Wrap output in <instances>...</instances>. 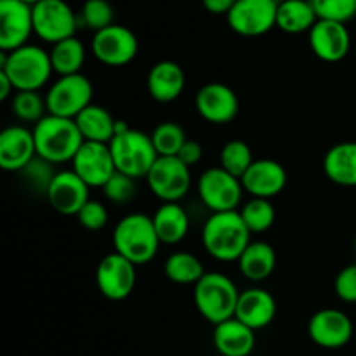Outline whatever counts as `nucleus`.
Wrapping results in <instances>:
<instances>
[{
  "label": "nucleus",
  "instance_id": "obj_22",
  "mask_svg": "<svg viewBox=\"0 0 356 356\" xmlns=\"http://www.w3.org/2000/svg\"><path fill=\"white\" fill-rule=\"evenodd\" d=\"M277 316V301L268 291L259 287L240 292L235 318L252 330L264 329Z\"/></svg>",
  "mask_w": 356,
  "mask_h": 356
},
{
  "label": "nucleus",
  "instance_id": "obj_32",
  "mask_svg": "<svg viewBox=\"0 0 356 356\" xmlns=\"http://www.w3.org/2000/svg\"><path fill=\"white\" fill-rule=\"evenodd\" d=\"M10 110L14 117L24 124H38L47 113L45 96L38 90H19L10 97Z\"/></svg>",
  "mask_w": 356,
  "mask_h": 356
},
{
  "label": "nucleus",
  "instance_id": "obj_12",
  "mask_svg": "<svg viewBox=\"0 0 356 356\" xmlns=\"http://www.w3.org/2000/svg\"><path fill=\"white\" fill-rule=\"evenodd\" d=\"M278 0H236L226 21L242 37H261L277 26Z\"/></svg>",
  "mask_w": 356,
  "mask_h": 356
},
{
  "label": "nucleus",
  "instance_id": "obj_28",
  "mask_svg": "<svg viewBox=\"0 0 356 356\" xmlns=\"http://www.w3.org/2000/svg\"><path fill=\"white\" fill-rule=\"evenodd\" d=\"M236 263L247 280L263 282L275 271L277 252L268 242H250Z\"/></svg>",
  "mask_w": 356,
  "mask_h": 356
},
{
  "label": "nucleus",
  "instance_id": "obj_37",
  "mask_svg": "<svg viewBox=\"0 0 356 356\" xmlns=\"http://www.w3.org/2000/svg\"><path fill=\"white\" fill-rule=\"evenodd\" d=\"M318 19L344 23L356 16V0H309Z\"/></svg>",
  "mask_w": 356,
  "mask_h": 356
},
{
  "label": "nucleus",
  "instance_id": "obj_42",
  "mask_svg": "<svg viewBox=\"0 0 356 356\" xmlns=\"http://www.w3.org/2000/svg\"><path fill=\"white\" fill-rule=\"evenodd\" d=\"M202 155H204V148H202L200 143L188 139L183 145V148H181V152L177 153V159L191 169V167L197 165V163L200 162Z\"/></svg>",
  "mask_w": 356,
  "mask_h": 356
},
{
  "label": "nucleus",
  "instance_id": "obj_13",
  "mask_svg": "<svg viewBox=\"0 0 356 356\" xmlns=\"http://www.w3.org/2000/svg\"><path fill=\"white\" fill-rule=\"evenodd\" d=\"M96 284L106 299L124 301L136 287V264L118 252L108 254L97 264Z\"/></svg>",
  "mask_w": 356,
  "mask_h": 356
},
{
  "label": "nucleus",
  "instance_id": "obj_48",
  "mask_svg": "<svg viewBox=\"0 0 356 356\" xmlns=\"http://www.w3.org/2000/svg\"><path fill=\"white\" fill-rule=\"evenodd\" d=\"M83 2H86V0H83Z\"/></svg>",
  "mask_w": 356,
  "mask_h": 356
},
{
  "label": "nucleus",
  "instance_id": "obj_2",
  "mask_svg": "<svg viewBox=\"0 0 356 356\" xmlns=\"http://www.w3.org/2000/svg\"><path fill=\"white\" fill-rule=\"evenodd\" d=\"M31 131L35 136L37 156L52 165L72 162L83 145V138L73 118L45 115Z\"/></svg>",
  "mask_w": 356,
  "mask_h": 356
},
{
  "label": "nucleus",
  "instance_id": "obj_9",
  "mask_svg": "<svg viewBox=\"0 0 356 356\" xmlns=\"http://www.w3.org/2000/svg\"><path fill=\"white\" fill-rule=\"evenodd\" d=\"M202 204L214 212L236 211L242 202L243 186L238 177L226 172L222 167H211L205 170L197 183Z\"/></svg>",
  "mask_w": 356,
  "mask_h": 356
},
{
  "label": "nucleus",
  "instance_id": "obj_5",
  "mask_svg": "<svg viewBox=\"0 0 356 356\" xmlns=\"http://www.w3.org/2000/svg\"><path fill=\"white\" fill-rule=\"evenodd\" d=\"M240 292L235 282L219 271H209L195 285L193 299L198 313L212 325L235 318Z\"/></svg>",
  "mask_w": 356,
  "mask_h": 356
},
{
  "label": "nucleus",
  "instance_id": "obj_46",
  "mask_svg": "<svg viewBox=\"0 0 356 356\" xmlns=\"http://www.w3.org/2000/svg\"><path fill=\"white\" fill-rule=\"evenodd\" d=\"M355 254H356V236H355Z\"/></svg>",
  "mask_w": 356,
  "mask_h": 356
},
{
  "label": "nucleus",
  "instance_id": "obj_21",
  "mask_svg": "<svg viewBox=\"0 0 356 356\" xmlns=\"http://www.w3.org/2000/svg\"><path fill=\"white\" fill-rule=\"evenodd\" d=\"M240 181H242L243 191L250 193L254 198L271 200L284 191L285 184H287V170L277 160H254V163Z\"/></svg>",
  "mask_w": 356,
  "mask_h": 356
},
{
  "label": "nucleus",
  "instance_id": "obj_34",
  "mask_svg": "<svg viewBox=\"0 0 356 356\" xmlns=\"http://www.w3.org/2000/svg\"><path fill=\"white\" fill-rule=\"evenodd\" d=\"M242 216L243 222L249 228L250 233H264L273 226L277 212H275L273 204L268 198H250L242 211H238Z\"/></svg>",
  "mask_w": 356,
  "mask_h": 356
},
{
  "label": "nucleus",
  "instance_id": "obj_20",
  "mask_svg": "<svg viewBox=\"0 0 356 356\" xmlns=\"http://www.w3.org/2000/svg\"><path fill=\"white\" fill-rule=\"evenodd\" d=\"M37 156L33 131L24 125H10L0 132V167L7 172H21Z\"/></svg>",
  "mask_w": 356,
  "mask_h": 356
},
{
  "label": "nucleus",
  "instance_id": "obj_29",
  "mask_svg": "<svg viewBox=\"0 0 356 356\" xmlns=\"http://www.w3.org/2000/svg\"><path fill=\"white\" fill-rule=\"evenodd\" d=\"M318 16L309 0H282L278 2L277 26L291 35L312 31Z\"/></svg>",
  "mask_w": 356,
  "mask_h": 356
},
{
  "label": "nucleus",
  "instance_id": "obj_23",
  "mask_svg": "<svg viewBox=\"0 0 356 356\" xmlns=\"http://www.w3.org/2000/svg\"><path fill=\"white\" fill-rule=\"evenodd\" d=\"M149 96L159 103H172L186 87L184 70L174 61H160L152 66L146 79Z\"/></svg>",
  "mask_w": 356,
  "mask_h": 356
},
{
  "label": "nucleus",
  "instance_id": "obj_19",
  "mask_svg": "<svg viewBox=\"0 0 356 356\" xmlns=\"http://www.w3.org/2000/svg\"><path fill=\"white\" fill-rule=\"evenodd\" d=\"M45 197L51 207L63 216H76L90 200L89 186L73 170H59Z\"/></svg>",
  "mask_w": 356,
  "mask_h": 356
},
{
  "label": "nucleus",
  "instance_id": "obj_16",
  "mask_svg": "<svg viewBox=\"0 0 356 356\" xmlns=\"http://www.w3.org/2000/svg\"><path fill=\"white\" fill-rule=\"evenodd\" d=\"M33 9L21 0H0V49L16 51L33 35Z\"/></svg>",
  "mask_w": 356,
  "mask_h": 356
},
{
  "label": "nucleus",
  "instance_id": "obj_40",
  "mask_svg": "<svg viewBox=\"0 0 356 356\" xmlns=\"http://www.w3.org/2000/svg\"><path fill=\"white\" fill-rule=\"evenodd\" d=\"M76 219H79L80 226L89 232H99L108 225V209L101 202L89 200L76 214Z\"/></svg>",
  "mask_w": 356,
  "mask_h": 356
},
{
  "label": "nucleus",
  "instance_id": "obj_15",
  "mask_svg": "<svg viewBox=\"0 0 356 356\" xmlns=\"http://www.w3.org/2000/svg\"><path fill=\"white\" fill-rule=\"evenodd\" d=\"M355 327L350 316L336 308H325L316 312L309 318V339L323 350H339L350 344Z\"/></svg>",
  "mask_w": 356,
  "mask_h": 356
},
{
  "label": "nucleus",
  "instance_id": "obj_4",
  "mask_svg": "<svg viewBox=\"0 0 356 356\" xmlns=\"http://www.w3.org/2000/svg\"><path fill=\"white\" fill-rule=\"evenodd\" d=\"M160 243L153 219L141 212L127 214L113 229L115 252L127 257L136 266L148 264L159 252Z\"/></svg>",
  "mask_w": 356,
  "mask_h": 356
},
{
  "label": "nucleus",
  "instance_id": "obj_35",
  "mask_svg": "<svg viewBox=\"0 0 356 356\" xmlns=\"http://www.w3.org/2000/svg\"><path fill=\"white\" fill-rule=\"evenodd\" d=\"M152 141L159 156H177L184 143L186 132L176 122H162L152 132Z\"/></svg>",
  "mask_w": 356,
  "mask_h": 356
},
{
  "label": "nucleus",
  "instance_id": "obj_1",
  "mask_svg": "<svg viewBox=\"0 0 356 356\" xmlns=\"http://www.w3.org/2000/svg\"><path fill=\"white\" fill-rule=\"evenodd\" d=\"M202 243L211 257L233 263L249 247L250 232L238 211L214 212L202 228Z\"/></svg>",
  "mask_w": 356,
  "mask_h": 356
},
{
  "label": "nucleus",
  "instance_id": "obj_31",
  "mask_svg": "<svg viewBox=\"0 0 356 356\" xmlns=\"http://www.w3.org/2000/svg\"><path fill=\"white\" fill-rule=\"evenodd\" d=\"M163 273L170 282L179 285H197L207 271L197 256L191 252H174L167 257L163 264Z\"/></svg>",
  "mask_w": 356,
  "mask_h": 356
},
{
  "label": "nucleus",
  "instance_id": "obj_43",
  "mask_svg": "<svg viewBox=\"0 0 356 356\" xmlns=\"http://www.w3.org/2000/svg\"><path fill=\"white\" fill-rule=\"evenodd\" d=\"M236 3V0H202V6L205 10H209L211 14H226L228 16L229 10L233 9V6Z\"/></svg>",
  "mask_w": 356,
  "mask_h": 356
},
{
  "label": "nucleus",
  "instance_id": "obj_6",
  "mask_svg": "<svg viewBox=\"0 0 356 356\" xmlns=\"http://www.w3.org/2000/svg\"><path fill=\"white\" fill-rule=\"evenodd\" d=\"M111 156L118 172L139 179L148 176L149 169L155 165L159 153L153 146L152 136L136 129L115 134L110 143Z\"/></svg>",
  "mask_w": 356,
  "mask_h": 356
},
{
  "label": "nucleus",
  "instance_id": "obj_38",
  "mask_svg": "<svg viewBox=\"0 0 356 356\" xmlns=\"http://www.w3.org/2000/svg\"><path fill=\"white\" fill-rule=\"evenodd\" d=\"M19 174L24 179V183L28 184V188H31L35 191H42V193H47L49 186H51L52 179H54V176L58 172L54 170L52 163L45 162L40 156H35Z\"/></svg>",
  "mask_w": 356,
  "mask_h": 356
},
{
  "label": "nucleus",
  "instance_id": "obj_3",
  "mask_svg": "<svg viewBox=\"0 0 356 356\" xmlns=\"http://www.w3.org/2000/svg\"><path fill=\"white\" fill-rule=\"evenodd\" d=\"M0 72L19 90H40L54 73L47 51L33 44L0 54Z\"/></svg>",
  "mask_w": 356,
  "mask_h": 356
},
{
  "label": "nucleus",
  "instance_id": "obj_25",
  "mask_svg": "<svg viewBox=\"0 0 356 356\" xmlns=\"http://www.w3.org/2000/svg\"><path fill=\"white\" fill-rule=\"evenodd\" d=\"M323 172L339 186H356V141L334 145L323 156Z\"/></svg>",
  "mask_w": 356,
  "mask_h": 356
},
{
  "label": "nucleus",
  "instance_id": "obj_27",
  "mask_svg": "<svg viewBox=\"0 0 356 356\" xmlns=\"http://www.w3.org/2000/svg\"><path fill=\"white\" fill-rule=\"evenodd\" d=\"M152 219L162 243L176 245L186 238L188 229H190V218L179 204H162Z\"/></svg>",
  "mask_w": 356,
  "mask_h": 356
},
{
  "label": "nucleus",
  "instance_id": "obj_24",
  "mask_svg": "<svg viewBox=\"0 0 356 356\" xmlns=\"http://www.w3.org/2000/svg\"><path fill=\"white\" fill-rule=\"evenodd\" d=\"M256 330L238 318H229L214 327L212 341L221 356H249L256 346Z\"/></svg>",
  "mask_w": 356,
  "mask_h": 356
},
{
  "label": "nucleus",
  "instance_id": "obj_33",
  "mask_svg": "<svg viewBox=\"0 0 356 356\" xmlns=\"http://www.w3.org/2000/svg\"><path fill=\"white\" fill-rule=\"evenodd\" d=\"M219 167L229 172L232 176L242 179L243 174L249 170V167L254 163V155L250 146L242 139H232L226 143L219 153Z\"/></svg>",
  "mask_w": 356,
  "mask_h": 356
},
{
  "label": "nucleus",
  "instance_id": "obj_8",
  "mask_svg": "<svg viewBox=\"0 0 356 356\" xmlns=\"http://www.w3.org/2000/svg\"><path fill=\"white\" fill-rule=\"evenodd\" d=\"M145 179L152 193L163 204H179L191 188L190 167L177 156H159Z\"/></svg>",
  "mask_w": 356,
  "mask_h": 356
},
{
  "label": "nucleus",
  "instance_id": "obj_39",
  "mask_svg": "<svg viewBox=\"0 0 356 356\" xmlns=\"http://www.w3.org/2000/svg\"><path fill=\"white\" fill-rule=\"evenodd\" d=\"M103 193L111 204L115 205H127L131 204L138 193V184H136L134 177L127 176V174L115 172L111 179L103 186Z\"/></svg>",
  "mask_w": 356,
  "mask_h": 356
},
{
  "label": "nucleus",
  "instance_id": "obj_10",
  "mask_svg": "<svg viewBox=\"0 0 356 356\" xmlns=\"http://www.w3.org/2000/svg\"><path fill=\"white\" fill-rule=\"evenodd\" d=\"M33 31L47 44L75 37L79 17L65 0H42L33 7Z\"/></svg>",
  "mask_w": 356,
  "mask_h": 356
},
{
  "label": "nucleus",
  "instance_id": "obj_11",
  "mask_svg": "<svg viewBox=\"0 0 356 356\" xmlns=\"http://www.w3.org/2000/svg\"><path fill=\"white\" fill-rule=\"evenodd\" d=\"M94 58L111 68H120L134 61L139 52V40L134 31L122 24H111L96 31L90 42Z\"/></svg>",
  "mask_w": 356,
  "mask_h": 356
},
{
  "label": "nucleus",
  "instance_id": "obj_26",
  "mask_svg": "<svg viewBox=\"0 0 356 356\" xmlns=\"http://www.w3.org/2000/svg\"><path fill=\"white\" fill-rule=\"evenodd\" d=\"M75 124L83 141L110 145L111 139L115 138L117 118L106 108L99 106V104H89L82 113L76 115Z\"/></svg>",
  "mask_w": 356,
  "mask_h": 356
},
{
  "label": "nucleus",
  "instance_id": "obj_30",
  "mask_svg": "<svg viewBox=\"0 0 356 356\" xmlns=\"http://www.w3.org/2000/svg\"><path fill=\"white\" fill-rule=\"evenodd\" d=\"M49 56H51L52 70L59 76L76 75L86 63V47L79 38L72 37L52 45Z\"/></svg>",
  "mask_w": 356,
  "mask_h": 356
},
{
  "label": "nucleus",
  "instance_id": "obj_41",
  "mask_svg": "<svg viewBox=\"0 0 356 356\" xmlns=\"http://www.w3.org/2000/svg\"><path fill=\"white\" fill-rule=\"evenodd\" d=\"M337 298L344 302H356V263L343 268L334 282Z\"/></svg>",
  "mask_w": 356,
  "mask_h": 356
},
{
  "label": "nucleus",
  "instance_id": "obj_36",
  "mask_svg": "<svg viewBox=\"0 0 356 356\" xmlns=\"http://www.w3.org/2000/svg\"><path fill=\"white\" fill-rule=\"evenodd\" d=\"M80 19L89 30L96 31L111 26L115 19V10L108 0H86L80 13Z\"/></svg>",
  "mask_w": 356,
  "mask_h": 356
},
{
  "label": "nucleus",
  "instance_id": "obj_44",
  "mask_svg": "<svg viewBox=\"0 0 356 356\" xmlns=\"http://www.w3.org/2000/svg\"><path fill=\"white\" fill-rule=\"evenodd\" d=\"M13 90H16V89H14L13 82L7 79L6 73L0 72V99L7 101L9 97H13Z\"/></svg>",
  "mask_w": 356,
  "mask_h": 356
},
{
  "label": "nucleus",
  "instance_id": "obj_18",
  "mask_svg": "<svg viewBox=\"0 0 356 356\" xmlns=\"http://www.w3.org/2000/svg\"><path fill=\"white\" fill-rule=\"evenodd\" d=\"M308 35L313 54L325 63L343 61L351 49V35L344 23L318 19Z\"/></svg>",
  "mask_w": 356,
  "mask_h": 356
},
{
  "label": "nucleus",
  "instance_id": "obj_17",
  "mask_svg": "<svg viewBox=\"0 0 356 356\" xmlns=\"http://www.w3.org/2000/svg\"><path fill=\"white\" fill-rule=\"evenodd\" d=\"M195 106L205 122L214 125H226L238 115V96L232 87L221 82H209L195 96Z\"/></svg>",
  "mask_w": 356,
  "mask_h": 356
},
{
  "label": "nucleus",
  "instance_id": "obj_14",
  "mask_svg": "<svg viewBox=\"0 0 356 356\" xmlns=\"http://www.w3.org/2000/svg\"><path fill=\"white\" fill-rule=\"evenodd\" d=\"M72 170L89 188H103L117 172L110 145L83 141L73 156Z\"/></svg>",
  "mask_w": 356,
  "mask_h": 356
},
{
  "label": "nucleus",
  "instance_id": "obj_47",
  "mask_svg": "<svg viewBox=\"0 0 356 356\" xmlns=\"http://www.w3.org/2000/svg\"><path fill=\"white\" fill-rule=\"evenodd\" d=\"M278 2H282V0H278Z\"/></svg>",
  "mask_w": 356,
  "mask_h": 356
},
{
  "label": "nucleus",
  "instance_id": "obj_7",
  "mask_svg": "<svg viewBox=\"0 0 356 356\" xmlns=\"http://www.w3.org/2000/svg\"><path fill=\"white\" fill-rule=\"evenodd\" d=\"M92 83L82 73L59 76L45 94L47 113L63 118H73L92 104Z\"/></svg>",
  "mask_w": 356,
  "mask_h": 356
},
{
  "label": "nucleus",
  "instance_id": "obj_45",
  "mask_svg": "<svg viewBox=\"0 0 356 356\" xmlns=\"http://www.w3.org/2000/svg\"><path fill=\"white\" fill-rule=\"evenodd\" d=\"M21 2H24V3H28V6H31V7H33L35 3L42 2V0H21Z\"/></svg>",
  "mask_w": 356,
  "mask_h": 356
}]
</instances>
